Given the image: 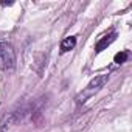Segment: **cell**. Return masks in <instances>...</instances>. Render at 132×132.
<instances>
[{
  "mask_svg": "<svg viewBox=\"0 0 132 132\" xmlns=\"http://www.w3.org/2000/svg\"><path fill=\"white\" fill-rule=\"evenodd\" d=\"M115 37H117V33H110V34H107V36L101 37V39L98 40V44L95 45V51H96V53H100V51H103L104 48H107V47L115 40Z\"/></svg>",
  "mask_w": 132,
  "mask_h": 132,
  "instance_id": "3",
  "label": "cell"
},
{
  "mask_svg": "<svg viewBox=\"0 0 132 132\" xmlns=\"http://www.w3.org/2000/svg\"><path fill=\"white\" fill-rule=\"evenodd\" d=\"M76 45V37H65L62 42H61V51L65 53V51H70L73 50Z\"/></svg>",
  "mask_w": 132,
  "mask_h": 132,
  "instance_id": "4",
  "label": "cell"
},
{
  "mask_svg": "<svg viewBox=\"0 0 132 132\" xmlns=\"http://www.w3.org/2000/svg\"><path fill=\"white\" fill-rule=\"evenodd\" d=\"M16 65V53L13 47L6 42H0V69L13 70Z\"/></svg>",
  "mask_w": 132,
  "mask_h": 132,
  "instance_id": "2",
  "label": "cell"
},
{
  "mask_svg": "<svg viewBox=\"0 0 132 132\" xmlns=\"http://www.w3.org/2000/svg\"><path fill=\"white\" fill-rule=\"evenodd\" d=\"M109 81V75H98V76H95L89 84H87V87L76 96V100H78V103L81 104V103H86L90 96H93L96 92H100L101 90V87H104V84Z\"/></svg>",
  "mask_w": 132,
  "mask_h": 132,
  "instance_id": "1",
  "label": "cell"
},
{
  "mask_svg": "<svg viewBox=\"0 0 132 132\" xmlns=\"http://www.w3.org/2000/svg\"><path fill=\"white\" fill-rule=\"evenodd\" d=\"M127 57H129V53L127 51H120V53L115 54L113 61H115V64H124L127 61Z\"/></svg>",
  "mask_w": 132,
  "mask_h": 132,
  "instance_id": "5",
  "label": "cell"
}]
</instances>
